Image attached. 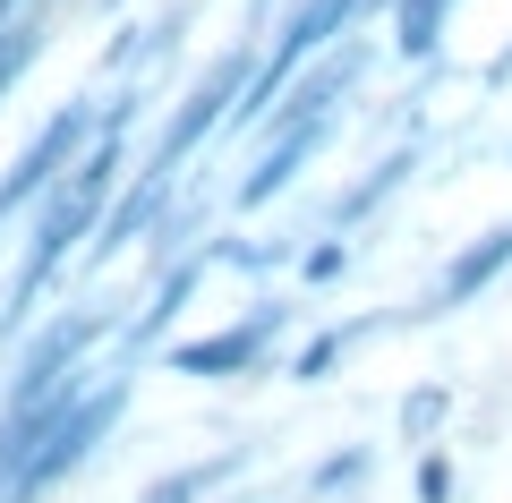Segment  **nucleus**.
<instances>
[{
  "mask_svg": "<svg viewBox=\"0 0 512 503\" xmlns=\"http://www.w3.org/2000/svg\"><path fill=\"white\" fill-rule=\"evenodd\" d=\"M111 324H120V299H69L35 342H18L9 384H0V410H26V401H43L60 376L94 367V359H103V342H111Z\"/></svg>",
  "mask_w": 512,
  "mask_h": 503,
  "instance_id": "f257e3e1",
  "label": "nucleus"
},
{
  "mask_svg": "<svg viewBox=\"0 0 512 503\" xmlns=\"http://www.w3.org/2000/svg\"><path fill=\"white\" fill-rule=\"evenodd\" d=\"M299 324L291 299H256L239 324H214V333H197V342H163L154 359L171 367V376H197V384H231V376H265L282 350V333Z\"/></svg>",
  "mask_w": 512,
  "mask_h": 503,
  "instance_id": "f03ea898",
  "label": "nucleus"
},
{
  "mask_svg": "<svg viewBox=\"0 0 512 503\" xmlns=\"http://www.w3.org/2000/svg\"><path fill=\"white\" fill-rule=\"evenodd\" d=\"M248 60H256V43H231V52H214V60H205V69L180 86V103H171L163 137H154V154H146L154 171H188V162L222 137V120H231L239 86H248Z\"/></svg>",
  "mask_w": 512,
  "mask_h": 503,
  "instance_id": "7ed1b4c3",
  "label": "nucleus"
},
{
  "mask_svg": "<svg viewBox=\"0 0 512 503\" xmlns=\"http://www.w3.org/2000/svg\"><path fill=\"white\" fill-rule=\"evenodd\" d=\"M256 154L239 162V180H231V205L239 214H256V205H274L282 188L299 180V171H308L316 154H325L333 137H342V111H333V120H282V128H256Z\"/></svg>",
  "mask_w": 512,
  "mask_h": 503,
  "instance_id": "20e7f679",
  "label": "nucleus"
},
{
  "mask_svg": "<svg viewBox=\"0 0 512 503\" xmlns=\"http://www.w3.org/2000/svg\"><path fill=\"white\" fill-rule=\"evenodd\" d=\"M504 273H512V222H487L470 248H453V265L427 282V299L402 307V324H444V316H461V307H478Z\"/></svg>",
  "mask_w": 512,
  "mask_h": 503,
  "instance_id": "39448f33",
  "label": "nucleus"
},
{
  "mask_svg": "<svg viewBox=\"0 0 512 503\" xmlns=\"http://www.w3.org/2000/svg\"><path fill=\"white\" fill-rule=\"evenodd\" d=\"M197 282H205V248H188V256H171V265H163V282H154V299L137 307V316L111 324V342H103V350L128 367V376H137V367H146L154 350L171 342V324H180V307L197 299Z\"/></svg>",
  "mask_w": 512,
  "mask_h": 503,
  "instance_id": "423d86ee",
  "label": "nucleus"
},
{
  "mask_svg": "<svg viewBox=\"0 0 512 503\" xmlns=\"http://www.w3.org/2000/svg\"><path fill=\"white\" fill-rule=\"evenodd\" d=\"M188 26H197V0H171L154 18H120L111 43H103V77H163L171 60H180Z\"/></svg>",
  "mask_w": 512,
  "mask_h": 503,
  "instance_id": "0eeeda50",
  "label": "nucleus"
},
{
  "mask_svg": "<svg viewBox=\"0 0 512 503\" xmlns=\"http://www.w3.org/2000/svg\"><path fill=\"white\" fill-rule=\"evenodd\" d=\"M393 324H402V307H376V316L325 324V333H308V342H299L291 359H282V376H291V384H325L333 367L350 359V350H367V342H376V333H393Z\"/></svg>",
  "mask_w": 512,
  "mask_h": 503,
  "instance_id": "6e6552de",
  "label": "nucleus"
},
{
  "mask_svg": "<svg viewBox=\"0 0 512 503\" xmlns=\"http://www.w3.org/2000/svg\"><path fill=\"white\" fill-rule=\"evenodd\" d=\"M410 171H419V128H410V145H384V154H376V162H367L359 180H350V188H342V197H333V205H325V222H333V231H359V222H367V214H376V205H384V197H393V188H410Z\"/></svg>",
  "mask_w": 512,
  "mask_h": 503,
  "instance_id": "1a4fd4ad",
  "label": "nucleus"
},
{
  "mask_svg": "<svg viewBox=\"0 0 512 503\" xmlns=\"http://www.w3.org/2000/svg\"><path fill=\"white\" fill-rule=\"evenodd\" d=\"M376 9H384V43H393V52H402L410 69H436L461 0H376Z\"/></svg>",
  "mask_w": 512,
  "mask_h": 503,
  "instance_id": "9d476101",
  "label": "nucleus"
},
{
  "mask_svg": "<svg viewBox=\"0 0 512 503\" xmlns=\"http://www.w3.org/2000/svg\"><path fill=\"white\" fill-rule=\"evenodd\" d=\"M60 18H69L60 0H26V18L9 26V35H0V111L18 103V86L35 77V60L52 52V26H60Z\"/></svg>",
  "mask_w": 512,
  "mask_h": 503,
  "instance_id": "9b49d317",
  "label": "nucleus"
},
{
  "mask_svg": "<svg viewBox=\"0 0 512 503\" xmlns=\"http://www.w3.org/2000/svg\"><path fill=\"white\" fill-rule=\"evenodd\" d=\"M239 469H248V452H222V461H188V469H163V478H154L137 503H205L222 478H239Z\"/></svg>",
  "mask_w": 512,
  "mask_h": 503,
  "instance_id": "f8f14e48",
  "label": "nucleus"
},
{
  "mask_svg": "<svg viewBox=\"0 0 512 503\" xmlns=\"http://www.w3.org/2000/svg\"><path fill=\"white\" fill-rule=\"evenodd\" d=\"M367 469H376V452H367V444H342V452H325V461H316L308 495H350V486H367Z\"/></svg>",
  "mask_w": 512,
  "mask_h": 503,
  "instance_id": "ddd939ff",
  "label": "nucleus"
},
{
  "mask_svg": "<svg viewBox=\"0 0 512 503\" xmlns=\"http://www.w3.org/2000/svg\"><path fill=\"white\" fill-rule=\"evenodd\" d=\"M444 410H453V393H444V384H419V393H402V435H410V444H427V435L444 427Z\"/></svg>",
  "mask_w": 512,
  "mask_h": 503,
  "instance_id": "4468645a",
  "label": "nucleus"
},
{
  "mask_svg": "<svg viewBox=\"0 0 512 503\" xmlns=\"http://www.w3.org/2000/svg\"><path fill=\"white\" fill-rule=\"evenodd\" d=\"M299 282H342L350 273V239H308V248H291Z\"/></svg>",
  "mask_w": 512,
  "mask_h": 503,
  "instance_id": "2eb2a0df",
  "label": "nucleus"
},
{
  "mask_svg": "<svg viewBox=\"0 0 512 503\" xmlns=\"http://www.w3.org/2000/svg\"><path fill=\"white\" fill-rule=\"evenodd\" d=\"M410 486H419V503H453V495H461V469H453V452H419Z\"/></svg>",
  "mask_w": 512,
  "mask_h": 503,
  "instance_id": "dca6fc26",
  "label": "nucleus"
},
{
  "mask_svg": "<svg viewBox=\"0 0 512 503\" xmlns=\"http://www.w3.org/2000/svg\"><path fill=\"white\" fill-rule=\"evenodd\" d=\"M487 86H512V43H504L495 60H487Z\"/></svg>",
  "mask_w": 512,
  "mask_h": 503,
  "instance_id": "f3484780",
  "label": "nucleus"
},
{
  "mask_svg": "<svg viewBox=\"0 0 512 503\" xmlns=\"http://www.w3.org/2000/svg\"><path fill=\"white\" fill-rule=\"evenodd\" d=\"M94 9H120V0H94Z\"/></svg>",
  "mask_w": 512,
  "mask_h": 503,
  "instance_id": "a211bd4d",
  "label": "nucleus"
},
{
  "mask_svg": "<svg viewBox=\"0 0 512 503\" xmlns=\"http://www.w3.org/2000/svg\"><path fill=\"white\" fill-rule=\"evenodd\" d=\"M308 503H325V495H308Z\"/></svg>",
  "mask_w": 512,
  "mask_h": 503,
  "instance_id": "6ab92c4d",
  "label": "nucleus"
}]
</instances>
